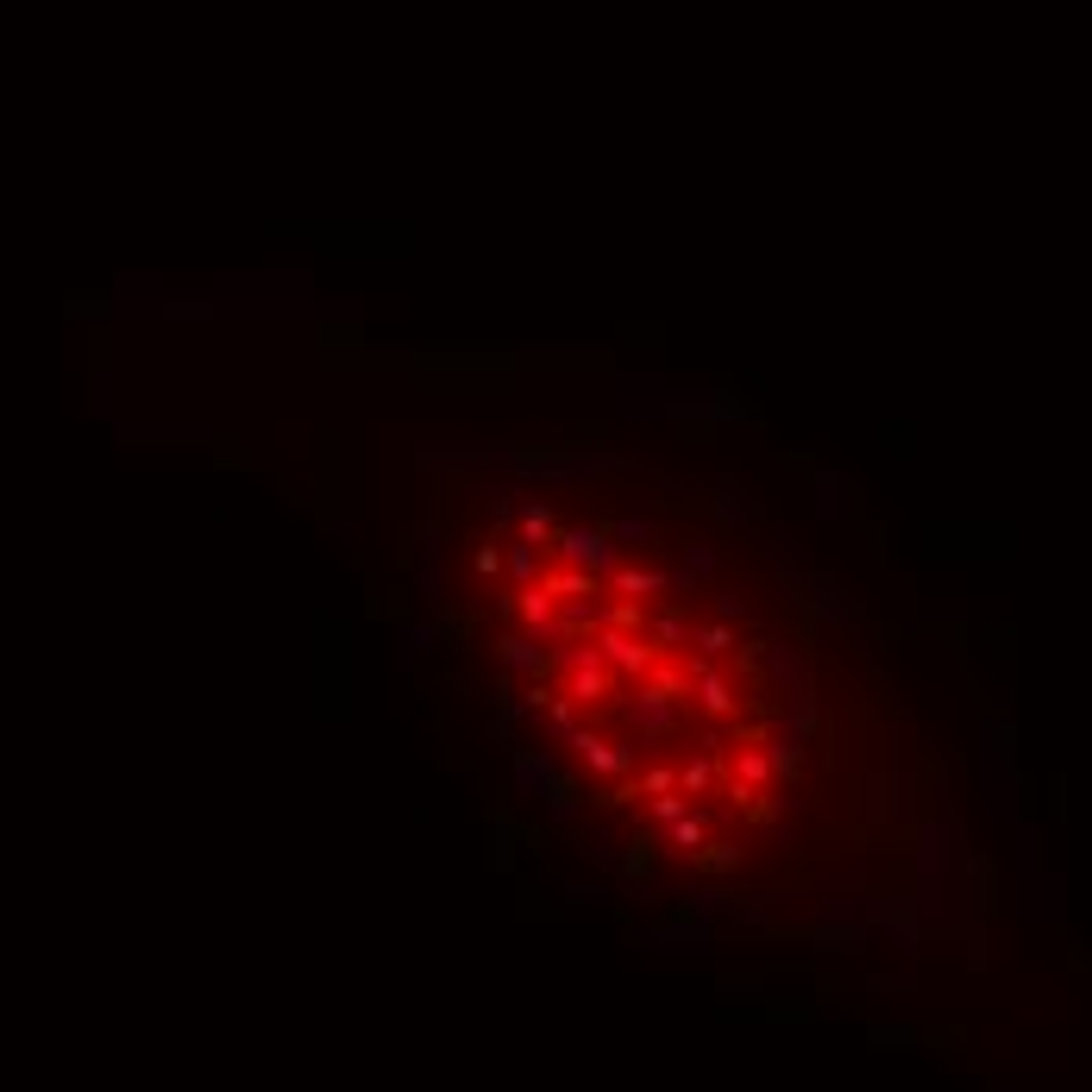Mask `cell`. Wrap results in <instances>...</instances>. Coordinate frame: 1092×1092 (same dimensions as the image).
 Returning a JSON list of instances; mask_svg holds the SVG:
<instances>
[{
	"instance_id": "6da1fadb",
	"label": "cell",
	"mask_w": 1092,
	"mask_h": 1092,
	"mask_svg": "<svg viewBox=\"0 0 1092 1092\" xmlns=\"http://www.w3.org/2000/svg\"><path fill=\"white\" fill-rule=\"evenodd\" d=\"M553 559L559 565H578V572H597L609 584V572L622 565V540H615L609 528H597V521H578V528H559Z\"/></svg>"
},
{
	"instance_id": "7a4b0ae2",
	"label": "cell",
	"mask_w": 1092,
	"mask_h": 1092,
	"mask_svg": "<svg viewBox=\"0 0 1092 1092\" xmlns=\"http://www.w3.org/2000/svg\"><path fill=\"white\" fill-rule=\"evenodd\" d=\"M609 590H615V597H628V603H653L659 590H672V572H666V565H615Z\"/></svg>"
},
{
	"instance_id": "3957f363",
	"label": "cell",
	"mask_w": 1092,
	"mask_h": 1092,
	"mask_svg": "<svg viewBox=\"0 0 1092 1092\" xmlns=\"http://www.w3.org/2000/svg\"><path fill=\"white\" fill-rule=\"evenodd\" d=\"M546 640L540 634H503L496 640V659H503V672H521V678H546Z\"/></svg>"
},
{
	"instance_id": "277c9868",
	"label": "cell",
	"mask_w": 1092,
	"mask_h": 1092,
	"mask_svg": "<svg viewBox=\"0 0 1092 1092\" xmlns=\"http://www.w3.org/2000/svg\"><path fill=\"white\" fill-rule=\"evenodd\" d=\"M691 697L709 709V716H728L734 709V684L716 672V659H691Z\"/></svg>"
},
{
	"instance_id": "5b68a950",
	"label": "cell",
	"mask_w": 1092,
	"mask_h": 1092,
	"mask_svg": "<svg viewBox=\"0 0 1092 1092\" xmlns=\"http://www.w3.org/2000/svg\"><path fill=\"white\" fill-rule=\"evenodd\" d=\"M515 615L528 622V634H553V622H559V597L546 584H528V590H515Z\"/></svg>"
},
{
	"instance_id": "8992f818",
	"label": "cell",
	"mask_w": 1092,
	"mask_h": 1092,
	"mask_svg": "<svg viewBox=\"0 0 1092 1092\" xmlns=\"http://www.w3.org/2000/svg\"><path fill=\"white\" fill-rule=\"evenodd\" d=\"M540 584L553 590L559 603H572V597H603V578H597V572H578V565H553V559H546Z\"/></svg>"
},
{
	"instance_id": "52a82bcc",
	"label": "cell",
	"mask_w": 1092,
	"mask_h": 1092,
	"mask_svg": "<svg viewBox=\"0 0 1092 1092\" xmlns=\"http://www.w3.org/2000/svg\"><path fill=\"white\" fill-rule=\"evenodd\" d=\"M672 722H678V697H666V691H640L634 697V728L640 734H672Z\"/></svg>"
},
{
	"instance_id": "ba28073f",
	"label": "cell",
	"mask_w": 1092,
	"mask_h": 1092,
	"mask_svg": "<svg viewBox=\"0 0 1092 1092\" xmlns=\"http://www.w3.org/2000/svg\"><path fill=\"white\" fill-rule=\"evenodd\" d=\"M521 546H534V553L553 559V540H559V521H553V503H521Z\"/></svg>"
},
{
	"instance_id": "9c48e42d",
	"label": "cell",
	"mask_w": 1092,
	"mask_h": 1092,
	"mask_svg": "<svg viewBox=\"0 0 1092 1092\" xmlns=\"http://www.w3.org/2000/svg\"><path fill=\"white\" fill-rule=\"evenodd\" d=\"M565 697H572V703H597V697H615V666L565 672Z\"/></svg>"
},
{
	"instance_id": "30bf717a",
	"label": "cell",
	"mask_w": 1092,
	"mask_h": 1092,
	"mask_svg": "<svg viewBox=\"0 0 1092 1092\" xmlns=\"http://www.w3.org/2000/svg\"><path fill=\"white\" fill-rule=\"evenodd\" d=\"M709 572H716V546H684V572H672V590H678V597H691Z\"/></svg>"
},
{
	"instance_id": "8fae6325",
	"label": "cell",
	"mask_w": 1092,
	"mask_h": 1092,
	"mask_svg": "<svg viewBox=\"0 0 1092 1092\" xmlns=\"http://www.w3.org/2000/svg\"><path fill=\"white\" fill-rule=\"evenodd\" d=\"M503 572H509V584H515V590H528V584H540V572H546V553H534V546H521V540H515L509 553H503Z\"/></svg>"
},
{
	"instance_id": "7c38bea8",
	"label": "cell",
	"mask_w": 1092,
	"mask_h": 1092,
	"mask_svg": "<svg viewBox=\"0 0 1092 1092\" xmlns=\"http://www.w3.org/2000/svg\"><path fill=\"white\" fill-rule=\"evenodd\" d=\"M691 659H722L728 647H734V628L728 622H691Z\"/></svg>"
},
{
	"instance_id": "4fadbf2b",
	"label": "cell",
	"mask_w": 1092,
	"mask_h": 1092,
	"mask_svg": "<svg viewBox=\"0 0 1092 1092\" xmlns=\"http://www.w3.org/2000/svg\"><path fill=\"white\" fill-rule=\"evenodd\" d=\"M647 640L653 647H684V640H691V622H684L678 609H659V615H647Z\"/></svg>"
},
{
	"instance_id": "5bb4252c",
	"label": "cell",
	"mask_w": 1092,
	"mask_h": 1092,
	"mask_svg": "<svg viewBox=\"0 0 1092 1092\" xmlns=\"http://www.w3.org/2000/svg\"><path fill=\"white\" fill-rule=\"evenodd\" d=\"M521 490H490V503H484V515H490V528L496 534H509L515 521H521V503H515Z\"/></svg>"
},
{
	"instance_id": "9a60e30c",
	"label": "cell",
	"mask_w": 1092,
	"mask_h": 1092,
	"mask_svg": "<svg viewBox=\"0 0 1092 1092\" xmlns=\"http://www.w3.org/2000/svg\"><path fill=\"white\" fill-rule=\"evenodd\" d=\"M734 772H741V785H766V778H772V753L766 747H741V753H734Z\"/></svg>"
},
{
	"instance_id": "2e32d148",
	"label": "cell",
	"mask_w": 1092,
	"mask_h": 1092,
	"mask_svg": "<svg viewBox=\"0 0 1092 1092\" xmlns=\"http://www.w3.org/2000/svg\"><path fill=\"white\" fill-rule=\"evenodd\" d=\"M546 772H553V747H540V753H521V759H515V778H521V785H540Z\"/></svg>"
},
{
	"instance_id": "e0dca14e",
	"label": "cell",
	"mask_w": 1092,
	"mask_h": 1092,
	"mask_svg": "<svg viewBox=\"0 0 1092 1092\" xmlns=\"http://www.w3.org/2000/svg\"><path fill=\"white\" fill-rule=\"evenodd\" d=\"M709 778H716V766H709V759H684L678 766V791L691 797V791H709Z\"/></svg>"
},
{
	"instance_id": "ac0fdd59",
	"label": "cell",
	"mask_w": 1092,
	"mask_h": 1092,
	"mask_svg": "<svg viewBox=\"0 0 1092 1092\" xmlns=\"http://www.w3.org/2000/svg\"><path fill=\"white\" fill-rule=\"evenodd\" d=\"M609 534L622 546H640V540H653V521L647 515H622V521H609Z\"/></svg>"
},
{
	"instance_id": "d6986e66",
	"label": "cell",
	"mask_w": 1092,
	"mask_h": 1092,
	"mask_svg": "<svg viewBox=\"0 0 1092 1092\" xmlns=\"http://www.w3.org/2000/svg\"><path fill=\"white\" fill-rule=\"evenodd\" d=\"M640 791H647V797H666V791H678V772L672 766H647V772H640Z\"/></svg>"
},
{
	"instance_id": "ffe728a7",
	"label": "cell",
	"mask_w": 1092,
	"mask_h": 1092,
	"mask_svg": "<svg viewBox=\"0 0 1092 1092\" xmlns=\"http://www.w3.org/2000/svg\"><path fill=\"white\" fill-rule=\"evenodd\" d=\"M471 572H478V578H496V572H503V546H496V540H484L478 553H471Z\"/></svg>"
},
{
	"instance_id": "44dd1931",
	"label": "cell",
	"mask_w": 1092,
	"mask_h": 1092,
	"mask_svg": "<svg viewBox=\"0 0 1092 1092\" xmlns=\"http://www.w3.org/2000/svg\"><path fill=\"white\" fill-rule=\"evenodd\" d=\"M672 842H678V848H697V842H703V816H678V823H672Z\"/></svg>"
},
{
	"instance_id": "7402d4cb",
	"label": "cell",
	"mask_w": 1092,
	"mask_h": 1092,
	"mask_svg": "<svg viewBox=\"0 0 1092 1092\" xmlns=\"http://www.w3.org/2000/svg\"><path fill=\"white\" fill-rule=\"evenodd\" d=\"M653 816H659V823H678V816H684V791H666V797H653Z\"/></svg>"
},
{
	"instance_id": "603a6c76",
	"label": "cell",
	"mask_w": 1092,
	"mask_h": 1092,
	"mask_svg": "<svg viewBox=\"0 0 1092 1092\" xmlns=\"http://www.w3.org/2000/svg\"><path fill=\"white\" fill-rule=\"evenodd\" d=\"M772 772H785V778L797 772V747H791V741H778V747H772Z\"/></svg>"
}]
</instances>
